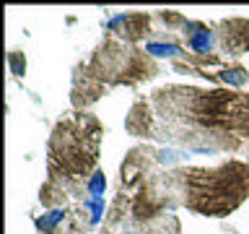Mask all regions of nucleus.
Segmentation results:
<instances>
[{
  "label": "nucleus",
  "instance_id": "obj_10",
  "mask_svg": "<svg viewBox=\"0 0 249 234\" xmlns=\"http://www.w3.org/2000/svg\"><path fill=\"white\" fill-rule=\"evenodd\" d=\"M127 130L132 136H151L153 130V115H151V104L148 101H138L127 115Z\"/></svg>",
  "mask_w": 249,
  "mask_h": 234
},
{
  "label": "nucleus",
  "instance_id": "obj_2",
  "mask_svg": "<svg viewBox=\"0 0 249 234\" xmlns=\"http://www.w3.org/2000/svg\"><path fill=\"white\" fill-rule=\"evenodd\" d=\"M182 203L200 216H229L249 198V164L226 161L221 167H187L169 175Z\"/></svg>",
  "mask_w": 249,
  "mask_h": 234
},
{
  "label": "nucleus",
  "instance_id": "obj_9",
  "mask_svg": "<svg viewBox=\"0 0 249 234\" xmlns=\"http://www.w3.org/2000/svg\"><path fill=\"white\" fill-rule=\"evenodd\" d=\"M135 234H182V226L174 214H159L145 221H135Z\"/></svg>",
  "mask_w": 249,
  "mask_h": 234
},
{
  "label": "nucleus",
  "instance_id": "obj_3",
  "mask_svg": "<svg viewBox=\"0 0 249 234\" xmlns=\"http://www.w3.org/2000/svg\"><path fill=\"white\" fill-rule=\"evenodd\" d=\"M104 128L91 112H73L54 125L50 136V177L89 179L99 167V146Z\"/></svg>",
  "mask_w": 249,
  "mask_h": 234
},
{
  "label": "nucleus",
  "instance_id": "obj_6",
  "mask_svg": "<svg viewBox=\"0 0 249 234\" xmlns=\"http://www.w3.org/2000/svg\"><path fill=\"white\" fill-rule=\"evenodd\" d=\"M218 39H221L223 52L229 55H244L249 52V21L247 19H231L218 23Z\"/></svg>",
  "mask_w": 249,
  "mask_h": 234
},
{
  "label": "nucleus",
  "instance_id": "obj_14",
  "mask_svg": "<svg viewBox=\"0 0 249 234\" xmlns=\"http://www.w3.org/2000/svg\"><path fill=\"white\" fill-rule=\"evenodd\" d=\"M11 70L16 76H23V70H26V60H23V55L18 50L11 52Z\"/></svg>",
  "mask_w": 249,
  "mask_h": 234
},
{
  "label": "nucleus",
  "instance_id": "obj_7",
  "mask_svg": "<svg viewBox=\"0 0 249 234\" xmlns=\"http://www.w3.org/2000/svg\"><path fill=\"white\" fill-rule=\"evenodd\" d=\"M101 94H104V83L91 73L89 65H81L75 70V78H73V104L78 109H83V107L93 104Z\"/></svg>",
  "mask_w": 249,
  "mask_h": 234
},
{
  "label": "nucleus",
  "instance_id": "obj_13",
  "mask_svg": "<svg viewBox=\"0 0 249 234\" xmlns=\"http://www.w3.org/2000/svg\"><path fill=\"white\" fill-rule=\"evenodd\" d=\"M221 81L231 83V86H244L249 81V73L241 65H233V68H223L221 70Z\"/></svg>",
  "mask_w": 249,
  "mask_h": 234
},
{
  "label": "nucleus",
  "instance_id": "obj_1",
  "mask_svg": "<svg viewBox=\"0 0 249 234\" xmlns=\"http://www.w3.org/2000/svg\"><path fill=\"white\" fill-rule=\"evenodd\" d=\"M153 104L166 120H182L197 128L202 138H249V94L169 86L153 94Z\"/></svg>",
  "mask_w": 249,
  "mask_h": 234
},
{
  "label": "nucleus",
  "instance_id": "obj_4",
  "mask_svg": "<svg viewBox=\"0 0 249 234\" xmlns=\"http://www.w3.org/2000/svg\"><path fill=\"white\" fill-rule=\"evenodd\" d=\"M86 65L101 83H112V86L138 83L143 78H153L159 73V68H156L153 58L148 52L114 37H107Z\"/></svg>",
  "mask_w": 249,
  "mask_h": 234
},
{
  "label": "nucleus",
  "instance_id": "obj_11",
  "mask_svg": "<svg viewBox=\"0 0 249 234\" xmlns=\"http://www.w3.org/2000/svg\"><path fill=\"white\" fill-rule=\"evenodd\" d=\"M68 208H52V211H47V214H42L36 218V229L42 234H57L62 229V224H65V218H68Z\"/></svg>",
  "mask_w": 249,
  "mask_h": 234
},
{
  "label": "nucleus",
  "instance_id": "obj_8",
  "mask_svg": "<svg viewBox=\"0 0 249 234\" xmlns=\"http://www.w3.org/2000/svg\"><path fill=\"white\" fill-rule=\"evenodd\" d=\"M184 42L192 52H197V58H208V52H213V47L218 42V31L213 26L202 21H187L182 26Z\"/></svg>",
  "mask_w": 249,
  "mask_h": 234
},
{
  "label": "nucleus",
  "instance_id": "obj_5",
  "mask_svg": "<svg viewBox=\"0 0 249 234\" xmlns=\"http://www.w3.org/2000/svg\"><path fill=\"white\" fill-rule=\"evenodd\" d=\"M148 34H151V16L145 13H120L109 21V37H120L127 44Z\"/></svg>",
  "mask_w": 249,
  "mask_h": 234
},
{
  "label": "nucleus",
  "instance_id": "obj_12",
  "mask_svg": "<svg viewBox=\"0 0 249 234\" xmlns=\"http://www.w3.org/2000/svg\"><path fill=\"white\" fill-rule=\"evenodd\" d=\"M145 52L151 55V58H171V60H177V58H182V44H177V42H171V39H148L145 42Z\"/></svg>",
  "mask_w": 249,
  "mask_h": 234
}]
</instances>
